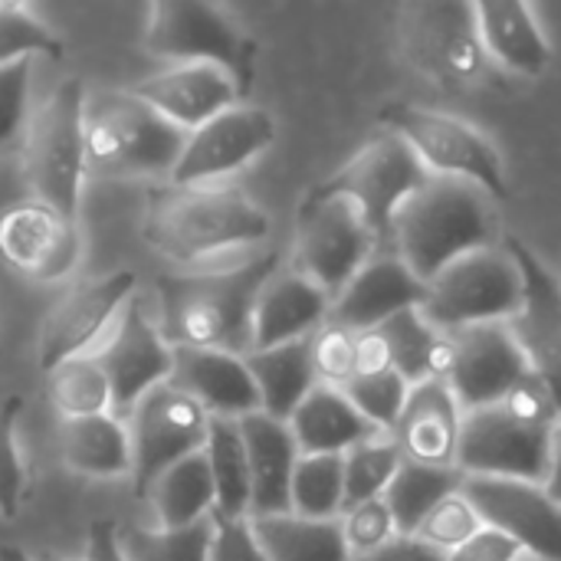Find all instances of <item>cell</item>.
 I'll list each match as a JSON object with an SVG mask.
<instances>
[{
    "label": "cell",
    "mask_w": 561,
    "mask_h": 561,
    "mask_svg": "<svg viewBox=\"0 0 561 561\" xmlns=\"http://www.w3.org/2000/svg\"><path fill=\"white\" fill-rule=\"evenodd\" d=\"M187 131L135 92H102L85 102V168L102 178H158L174 171Z\"/></svg>",
    "instance_id": "5"
},
{
    "label": "cell",
    "mask_w": 561,
    "mask_h": 561,
    "mask_svg": "<svg viewBox=\"0 0 561 561\" xmlns=\"http://www.w3.org/2000/svg\"><path fill=\"white\" fill-rule=\"evenodd\" d=\"M427 296V283L411 273V266L394 253V250H378L355 276L352 283L332 299L329 322L362 335L398 312L421 309Z\"/></svg>",
    "instance_id": "21"
},
{
    "label": "cell",
    "mask_w": 561,
    "mask_h": 561,
    "mask_svg": "<svg viewBox=\"0 0 561 561\" xmlns=\"http://www.w3.org/2000/svg\"><path fill=\"white\" fill-rule=\"evenodd\" d=\"M381 125H388L391 135H398L417 154L431 178H457L477 184L493 201H506L510 184L503 158L470 122L437 108L394 102L381 112Z\"/></svg>",
    "instance_id": "8"
},
{
    "label": "cell",
    "mask_w": 561,
    "mask_h": 561,
    "mask_svg": "<svg viewBox=\"0 0 561 561\" xmlns=\"http://www.w3.org/2000/svg\"><path fill=\"white\" fill-rule=\"evenodd\" d=\"M0 561H39V559L26 556V552H23V549H16V546H0Z\"/></svg>",
    "instance_id": "53"
},
{
    "label": "cell",
    "mask_w": 561,
    "mask_h": 561,
    "mask_svg": "<svg viewBox=\"0 0 561 561\" xmlns=\"http://www.w3.org/2000/svg\"><path fill=\"white\" fill-rule=\"evenodd\" d=\"M95 358L108 375L112 414L118 421L128 417L151 388L171 381L174 371V348L168 345L161 329L145 316L138 299H131L122 309L108 342L95 348Z\"/></svg>",
    "instance_id": "19"
},
{
    "label": "cell",
    "mask_w": 561,
    "mask_h": 561,
    "mask_svg": "<svg viewBox=\"0 0 561 561\" xmlns=\"http://www.w3.org/2000/svg\"><path fill=\"white\" fill-rule=\"evenodd\" d=\"M276 138V122L256 105H233L207 125L187 131L184 151L171 171V187H207L253 158H260Z\"/></svg>",
    "instance_id": "16"
},
{
    "label": "cell",
    "mask_w": 561,
    "mask_h": 561,
    "mask_svg": "<svg viewBox=\"0 0 561 561\" xmlns=\"http://www.w3.org/2000/svg\"><path fill=\"white\" fill-rule=\"evenodd\" d=\"M332 296L299 270H276L253 306V348H276L309 339L329 322Z\"/></svg>",
    "instance_id": "24"
},
{
    "label": "cell",
    "mask_w": 561,
    "mask_h": 561,
    "mask_svg": "<svg viewBox=\"0 0 561 561\" xmlns=\"http://www.w3.org/2000/svg\"><path fill=\"white\" fill-rule=\"evenodd\" d=\"M62 39L26 3H0V66H13L33 56L62 59Z\"/></svg>",
    "instance_id": "40"
},
{
    "label": "cell",
    "mask_w": 561,
    "mask_h": 561,
    "mask_svg": "<svg viewBox=\"0 0 561 561\" xmlns=\"http://www.w3.org/2000/svg\"><path fill=\"white\" fill-rule=\"evenodd\" d=\"M46 394L66 421L112 414V385L95 352L69 358L46 371Z\"/></svg>",
    "instance_id": "36"
},
{
    "label": "cell",
    "mask_w": 561,
    "mask_h": 561,
    "mask_svg": "<svg viewBox=\"0 0 561 561\" xmlns=\"http://www.w3.org/2000/svg\"><path fill=\"white\" fill-rule=\"evenodd\" d=\"M243 444H247V460H250V480H253V516H283L289 513V490H293V473L299 463V444L289 431L286 421H276L263 411L247 414L237 421Z\"/></svg>",
    "instance_id": "26"
},
{
    "label": "cell",
    "mask_w": 561,
    "mask_h": 561,
    "mask_svg": "<svg viewBox=\"0 0 561 561\" xmlns=\"http://www.w3.org/2000/svg\"><path fill=\"white\" fill-rule=\"evenodd\" d=\"M145 49L178 66H217L247 99L256 76V39L247 36L237 20L204 0H158L148 10Z\"/></svg>",
    "instance_id": "7"
},
{
    "label": "cell",
    "mask_w": 561,
    "mask_h": 561,
    "mask_svg": "<svg viewBox=\"0 0 561 561\" xmlns=\"http://www.w3.org/2000/svg\"><path fill=\"white\" fill-rule=\"evenodd\" d=\"M467 473L460 467H424L414 460H404L385 490V503L391 510L398 536H414L417 526L454 493L463 490Z\"/></svg>",
    "instance_id": "34"
},
{
    "label": "cell",
    "mask_w": 561,
    "mask_h": 561,
    "mask_svg": "<svg viewBox=\"0 0 561 561\" xmlns=\"http://www.w3.org/2000/svg\"><path fill=\"white\" fill-rule=\"evenodd\" d=\"M145 243L174 263H201L230 250L263 243L270 217L240 191L168 187L148 197Z\"/></svg>",
    "instance_id": "4"
},
{
    "label": "cell",
    "mask_w": 561,
    "mask_h": 561,
    "mask_svg": "<svg viewBox=\"0 0 561 561\" xmlns=\"http://www.w3.org/2000/svg\"><path fill=\"white\" fill-rule=\"evenodd\" d=\"M345 503V457H299L289 490V513L302 519H339Z\"/></svg>",
    "instance_id": "37"
},
{
    "label": "cell",
    "mask_w": 561,
    "mask_h": 561,
    "mask_svg": "<svg viewBox=\"0 0 561 561\" xmlns=\"http://www.w3.org/2000/svg\"><path fill=\"white\" fill-rule=\"evenodd\" d=\"M145 500H151L158 529H184V526H194V523L214 516L217 496H214V480H210L204 450H197V454L184 457L181 463H174L171 470H164L151 483Z\"/></svg>",
    "instance_id": "33"
},
{
    "label": "cell",
    "mask_w": 561,
    "mask_h": 561,
    "mask_svg": "<svg viewBox=\"0 0 561 561\" xmlns=\"http://www.w3.org/2000/svg\"><path fill=\"white\" fill-rule=\"evenodd\" d=\"M342 533H345V546H348L352 559L378 552L381 546H388L398 536L391 510H388L385 500H371V503H362V506L348 510L345 519H342Z\"/></svg>",
    "instance_id": "45"
},
{
    "label": "cell",
    "mask_w": 561,
    "mask_h": 561,
    "mask_svg": "<svg viewBox=\"0 0 561 561\" xmlns=\"http://www.w3.org/2000/svg\"><path fill=\"white\" fill-rule=\"evenodd\" d=\"M23 414V398L7 394L0 401V516L16 519L26 500V463L16 447V421Z\"/></svg>",
    "instance_id": "42"
},
{
    "label": "cell",
    "mask_w": 561,
    "mask_h": 561,
    "mask_svg": "<svg viewBox=\"0 0 561 561\" xmlns=\"http://www.w3.org/2000/svg\"><path fill=\"white\" fill-rule=\"evenodd\" d=\"M85 171V89L66 79L26 125L23 174L33 201L76 220Z\"/></svg>",
    "instance_id": "6"
},
{
    "label": "cell",
    "mask_w": 561,
    "mask_h": 561,
    "mask_svg": "<svg viewBox=\"0 0 561 561\" xmlns=\"http://www.w3.org/2000/svg\"><path fill=\"white\" fill-rule=\"evenodd\" d=\"M59 447L69 470L92 477V480H115L131 477V437L115 414L76 417L62 421Z\"/></svg>",
    "instance_id": "30"
},
{
    "label": "cell",
    "mask_w": 561,
    "mask_h": 561,
    "mask_svg": "<svg viewBox=\"0 0 561 561\" xmlns=\"http://www.w3.org/2000/svg\"><path fill=\"white\" fill-rule=\"evenodd\" d=\"M30 66H33V59L0 66V151L26 128Z\"/></svg>",
    "instance_id": "46"
},
{
    "label": "cell",
    "mask_w": 561,
    "mask_h": 561,
    "mask_svg": "<svg viewBox=\"0 0 561 561\" xmlns=\"http://www.w3.org/2000/svg\"><path fill=\"white\" fill-rule=\"evenodd\" d=\"M447 345L450 352L444 381L463 414L506 401L533 375V365L510 322L457 329L447 335Z\"/></svg>",
    "instance_id": "14"
},
{
    "label": "cell",
    "mask_w": 561,
    "mask_h": 561,
    "mask_svg": "<svg viewBox=\"0 0 561 561\" xmlns=\"http://www.w3.org/2000/svg\"><path fill=\"white\" fill-rule=\"evenodd\" d=\"M355 561H447V552L421 542L417 536H394L388 546H381L378 552L358 556Z\"/></svg>",
    "instance_id": "49"
},
{
    "label": "cell",
    "mask_w": 561,
    "mask_h": 561,
    "mask_svg": "<svg viewBox=\"0 0 561 561\" xmlns=\"http://www.w3.org/2000/svg\"><path fill=\"white\" fill-rule=\"evenodd\" d=\"M85 561H128L122 552V529L112 519H95L89 526V556Z\"/></svg>",
    "instance_id": "51"
},
{
    "label": "cell",
    "mask_w": 561,
    "mask_h": 561,
    "mask_svg": "<svg viewBox=\"0 0 561 561\" xmlns=\"http://www.w3.org/2000/svg\"><path fill=\"white\" fill-rule=\"evenodd\" d=\"M559 424L549 391L529 375L506 401L463 414L457 467L467 477L546 483Z\"/></svg>",
    "instance_id": "3"
},
{
    "label": "cell",
    "mask_w": 561,
    "mask_h": 561,
    "mask_svg": "<svg viewBox=\"0 0 561 561\" xmlns=\"http://www.w3.org/2000/svg\"><path fill=\"white\" fill-rule=\"evenodd\" d=\"M381 339L388 342L391 352V368L411 385H424L431 378H444L447 371V335L437 332L421 309H408L398 312L394 319H388L385 325H378Z\"/></svg>",
    "instance_id": "35"
},
{
    "label": "cell",
    "mask_w": 561,
    "mask_h": 561,
    "mask_svg": "<svg viewBox=\"0 0 561 561\" xmlns=\"http://www.w3.org/2000/svg\"><path fill=\"white\" fill-rule=\"evenodd\" d=\"M477 26L490 59L516 76L539 79L549 69L552 46L533 16V10L519 0H483L477 3Z\"/></svg>",
    "instance_id": "27"
},
{
    "label": "cell",
    "mask_w": 561,
    "mask_h": 561,
    "mask_svg": "<svg viewBox=\"0 0 561 561\" xmlns=\"http://www.w3.org/2000/svg\"><path fill=\"white\" fill-rule=\"evenodd\" d=\"M0 253L20 276L36 283H59L76 270L82 237L76 220L39 201H26L13 204L0 217Z\"/></svg>",
    "instance_id": "20"
},
{
    "label": "cell",
    "mask_w": 561,
    "mask_h": 561,
    "mask_svg": "<svg viewBox=\"0 0 561 561\" xmlns=\"http://www.w3.org/2000/svg\"><path fill=\"white\" fill-rule=\"evenodd\" d=\"M398 49L411 69L440 89H467L486 72L477 3L424 0L398 13Z\"/></svg>",
    "instance_id": "9"
},
{
    "label": "cell",
    "mask_w": 561,
    "mask_h": 561,
    "mask_svg": "<svg viewBox=\"0 0 561 561\" xmlns=\"http://www.w3.org/2000/svg\"><path fill=\"white\" fill-rule=\"evenodd\" d=\"M480 529H483V519L477 516V510L467 503V496H463V490H460V493L447 496V500L417 526L414 536H417L421 542L440 549V552H454V549H460L467 539H473Z\"/></svg>",
    "instance_id": "43"
},
{
    "label": "cell",
    "mask_w": 561,
    "mask_h": 561,
    "mask_svg": "<svg viewBox=\"0 0 561 561\" xmlns=\"http://www.w3.org/2000/svg\"><path fill=\"white\" fill-rule=\"evenodd\" d=\"M378 237L348 197H329L312 191L299 210L296 266L332 299L352 283V276L378 253Z\"/></svg>",
    "instance_id": "11"
},
{
    "label": "cell",
    "mask_w": 561,
    "mask_h": 561,
    "mask_svg": "<svg viewBox=\"0 0 561 561\" xmlns=\"http://www.w3.org/2000/svg\"><path fill=\"white\" fill-rule=\"evenodd\" d=\"M0 355H3V348H0Z\"/></svg>",
    "instance_id": "54"
},
{
    "label": "cell",
    "mask_w": 561,
    "mask_h": 561,
    "mask_svg": "<svg viewBox=\"0 0 561 561\" xmlns=\"http://www.w3.org/2000/svg\"><path fill=\"white\" fill-rule=\"evenodd\" d=\"M463 411L444 378L411 388L398 427L391 431L404 460L424 467H457Z\"/></svg>",
    "instance_id": "25"
},
{
    "label": "cell",
    "mask_w": 561,
    "mask_h": 561,
    "mask_svg": "<svg viewBox=\"0 0 561 561\" xmlns=\"http://www.w3.org/2000/svg\"><path fill=\"white\" fill-rule=\"evenodd\" d=\"M463 496L483 526L506 533L523 552L539 561H561V503L549 496L546 483L467 477Z\"/></svg>",
    "instance_id": "17"
},
{
    "label": "cell",
    "mask_w": 561,
    "mask_h": 561,
    "mask_svg": "<svg viewBox=\"0 0 561 561\" xmlns=\"http://www.w3.org/2000/svg\"><path fill=\"white\" fill-rule=\"evenodd\" d=\"M523 309V276L506 250H480L427 283L421 316L444 335L470 325L513 322Z\"/></svg>",
    "instance_id": "10"
},
{
    "label": "cell",
    "mask_w": 561,
    "mask_h": 561,
    "mask_svg": "<svg viewBox=\"0 0 561 561\" xmlns=\"http://www.w3.org/2000/svg\"><path fill=\"white\" fill-rule=\"evenodd\" d=\"M546 490H549V496L556 503H561V424L559 431H556V444H552V470H549Z\"/></svg>",
    "instance_id": "52"
},
{
    "label": "cell",
    "mask_w": 561,
    "mask_h": 561,
    "mask_svg": "<svg viewBox=\"0 0 561 561\" xmlns=\"http://www.w3.org/2000/svg\"><path fill=\"white\" fill-rule=\"evenodd\" d=\"M279 270L276 253L250 256L227 270L158 279V329L168 345L217 348L250 355L253 306L266 279Z\"/></svg>",
    "instance_id": "1"
},
{
    "label": "cell",
    "mask_w": 561,
    "mask_h": 561,
    "mask_svg": "<svg viewBox=\"0 0 561 561\" xmlns=\"http://www.w3.org/2000/svg\"><path fill=\"white\" fill-rule=\"evenodd\" d=\"M342 391L371 427L391 434L401 421L411 385L398 371H381V375H355Z\"/></svg>",
    "instance_id": "41"
},
{
    "label": "cell",
    "mask_w": 561,
    "mask_h": 561,
    "mask_svg": "<svg viewBox=\"0 0 561 561\" xmlns=\"http://www.w3.org/2000/svg\"><path fill=\"white\" fill-rule=\"evenodd\" d=\"M523 549L500 529L483 526L473 539H467L460 549L447 552V561H519Z\"/></svg>",
    "instance_id": "48"
},
{
    "label": "cell",
    "mask_w": 561,
    "mask_h": 561,
    "mask_svg": "<svg viewBox=\"0 0 561 561\" xmlns=\"http://www.w3.org/2000/svg\"><path fill=\"white\" fill-rule=\"evenodd\" d=\"M214 516L184 529H125L122 552L128 561H210Z\"/></svg>",
    "instance_id": "39"
},
{
    "label": "cell",
    "mask_w": 561,
    "mask_h": 561,
    "mask_svg": "<svg viewBox=\"0 0 561 561\" xmlns=\"http://www.w3.org/2000/svg\"><path fill=\"white\" fill-rule=\"evenodd\" d=\"M427 168L417 161V154L398 138L381 135L371 145H365L342 171H335L329 181H322L316 191L329 197H348L362 217L368 220L378 243L391 240V220L398 207L427 181Z\"/></svg>",
    "instance_id": "13"
},
{
    "label": "cell",
    "mask_w": 561,
    "mask_h": 561,
    "mask_svg": "<svg viewBox=\"0 0 561 561\" xmlns=\"http://www.w3.org/2000/svg\"><path fill=\"white\" fill-rule=\"evenodd\" d=\"M355 342H358V335L335 322H325L319 332L309 335L319 385L345 388L355 378Z\"/></svg>",
    "instance_id": "44"
},
{
    "label": "cell",
    "mask_w": 561,
    "mask_h": 561,
    "mask_svg": "<svg viewBox=\"0 0 561 561\" xmlns=\"http://www.w3.org/2000/svg\"><path fill=\"white\" fill-rule=\"evenodd\" d=\"M171 385L191 394L210 417L240 421L260 411V391L243 355L174 345Z\"/></svg>",
    "instance_id": "23"
},
{
    "label": "cell",
    "mask_w": 561,
    "mask_h": 561,
    "mask_svg": "<svg viewBox=\"0 0 561 561\" xmlns=\"http://www.w3.org/2000/svg\"><path fill=\"white\" fill-rule=\"evenodd\" d=\"M250 526L270 561H355L345 546L342 519H302L283 513L253 516Z\"/></svg>",
    "instance_id": "31"
},
{
    "label": "cell",
    "mask_w": 561,
    "mask_h": 561,
    "mask_svg": "<svg viewBox=\"0 0 561 561\" xmlns=\"http://www.w3.org/2000/svg\"><path fill=\"white\" fill-rule=\"evenodd\" d=\"M247 368H250L256 391H260V411L276 417V421H286V424L296 414V408L319 385L309 339L276 345V348H263V352H250Z\"/></svg>",
    "instance_id": "29"
},
{
    "label": "cell",
    "mask_w": 561,
    "mask_h": 561,
    "mask_svg": "<svg viewBox=\"0 0 561 561\" xmlns=\"http://www.w3.org/2000/svg\"><path fill=\"white\" fill-rule=\"evenodd\" d=\"M506 253L523 276V309L510 329L523 345L533 375L549 391L561 421V283L519 237L506 240Z\"/></svg>",
    "instance_id": "18"
},
{
    "label": "cell",
    "mask_w": 561,
    "mask_h": 561,
    "mask_svg": "<svg viewBox=\"0 0 561 561\" xmlns=\"http://www.w3.org/2000/svg\"><path fill=\"white\" fill-rule=\"evenodd\" d=\"M404 463V454L394 440V434H371L368 440L355 444L345 454V503L342 513L381 500L385 490L391 486L398 467Z\"/></svg>",
    "instance_id": "38"
},
{
    "label": "cell",
    "mask_w": 561,
    "mask_h": 561,
    "mask_svg": "<svg viewBox=\"0 0 561 561\" xmlns=\"http://www.w3.org/2000/svg\"><path fill=\"white\" fill-rule=\"evenodd\" d=\"M500 233L486 191L457 178H427L391 220V250L411 273L431 283L450 263L490 250Z\"/></svg>",
    "instance_id": "2"
},
{
    "label": "cell",
    "mask_w": 561,
    "mask_h": 561,
    "mask_svg": "<svg viewBox=\"0 0 561 561\" xmlns=\"http://www.w3.org/2000/svg\"><path fill=\"white\" fill-rule=\"evenodd\" d=\"M210 561H270V556L256 542L250 519H220V516H214Z\"/></svg>",
    "instance_id": "47"
},
{
    "label": "cell",
    "mask_w": 561,
    "mask_h": 561,
    "mask_svg": "<svg viewBox=\"0 0 561 561\" xmlns=\"http://www.w3.org/2000/svg\"><path fill=\"white\" fill-rule=\"evenodd\" d=\"M207 431H210V414L191 394H184L171 381L151 388L128 414L135 496L145 500L151 483L164 470L204 450Z\"/></svg>",
    "instance_id": "12"
},
{
    "label": "cell",
    "mask_w": 561,
    "mask_h": 561,
    "mask_svg": "<svg viewBox=\"0 0 561 561\" xmlns=\"http://www.w3.org/2000/svg\"><path fill=\"white\" fill-rule=\"evenodd\" d=\"M138 276L131 270H115L99 279L76 283L46 316L39 332V368L53 371L56 365L92 355L99 339L108 332L112 319L131 302Z\"/></svg>",
    "instance_id": "15"
},
{
    "label": "cell",
    "mask_w": 561,
    "mask_h": 561,
    "mask_svg": "<svg viewBox=\"0 0 561 561\" xmlns=\"http://www.w3.org/2000/svg\"><path fill=\"white\" fill-rule=\"evenodd\" d=\"M204 457L210 467L214 480V516L220 519H250L253 506V480H250V460H247V444L240 434L237 421L227 417H210Z\"/></svg>",
    "instance_id": "32"
},
{
    "label": "cell",
    "mask_w": 561,
    "mask_h": 561,
    "mask_svg": "<svg viewBox=\"0 0 561 561\" xmlns=\"http://www.w3.org/2000/svg\"><path fill=\"white\" fill-rule=\"evenodd\" d=\"M289 431L299 444V454L306 457H316V454L345 457L355 444L368 440L371 434H381L355 411L345 391L332 385H316V391L289 417Z\"/></svg>",
    "instance_id": "28"
},
{
    "label": "cell",
    "mask_w": 561,
    "mask_h": 561,
    "mask_svg": "<svg viewBox=\"0 0 561 561\" xmlns=\"http://www.w3.org/2000/svg\"><path fill=\"white\" fill-rule=\"evenodd\" d=\"M381 371H394L388 342L381 339L378 329L362 332L355 342V375H381Z\"/></svg>",
    "instance_id": "50"
},
{
    "label": "cell",
    "mask_w": 561,
    "mask_h": 561,
    "mask_svg": "<svg viewBox=\"0 0 561 561\" xmlns=\"http://www.w3.org/2000/svg\"><path fill=\"white\" fill-rule=\"evenodd\" d=\"M141 102H148L154 112H161L168 122H174L181 131H194L217 118L220 112L243 102L237 82L217 69V66H171L158 76L141 79L131 89Z\"/></svg>",
    "instance_id": "22"
}]
</instances>
